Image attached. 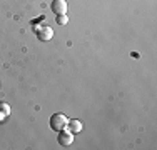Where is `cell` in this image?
Listing matches in <instances>:
<instances>
[{
	"label": "cell",
	"mask_w": 157,
	"mask_h": 150,
	"mask_svg": "<svg viewBox=\"0 0 157 150\" xmlns=\"http://www.w3.org/2000/svg\"><path fill=\"white\" fill-rule=\"evenodd\" d=\"M57 142L62 145V147H69V145L74 142V133L70 132V130H65V129H63V130H60V132H59Z\"/></svg>",
	"instance_id": "3"
},
{
	"label": "cell",
	"mask_w": 157,
	"mask_h": 150,
	"mask_svg": "<svg viewBox=\"0 0 157 150\" xmlns=\"http://www.w3.org/2000/svg\"><path fill=\"white\" fill-rule=\"evenodd\" d=\"M67 129H69L72 133H78L82 130V122L78 118H72V120H69V123H67Z\"/></svg>",
	"instance_id": "5"
},
{
	"label": "cell",
	"mask_w": 157,
	"mask_h": 150,
	"mask_svg": "<svg viewBox=\"0 0 157 150\" xmlns=\"http://www.w3.org/2000/svg\"><path fill=\"white\" fill-rule=\"evenodd\" d=\"M0 110L3 112V115H9L10 114V108H9V105H7V103H0Z\"/></svg>",
	"instance_id": "7"
},
{
	"label": "cell",
	"mask_w": 157,
	"mask_h": 150,
	"mask_svg": "<svg viewBox=\"0 0 157 150\" xmlns=\"http://www.w3.org/2000/svg\"><path fill=\"white\" fill-rule=\"evenodd\" d=\"M35 32H37V37H39L42 42H47V40H50L52 37H54V30H52V27H48V25L35 27Z\"/></svg>",
	"instance_id": "2"
},
{
	"label": "cell",
	"mask_w": 157,
	"mask_h": 150,
	"mask_svg": "<svg viewBox=\"0 0 157 150\" xmlns=\"http://www.w3.org/2000/svg\"><path fill=\"white\" fill-rule=\"evenodd\" d=\"M52 12L55 15H65L67 13V2L65 0H54L52 2Z\"/></svg>",
	"instance_id": "4"
},
{
	"label": "cell",
	"mask_w": 157,
	"mask_h": 150,
	"mask_svg": "<svg viewBox=\"0 0 157 150\" xmlns=\"http://www.w3.org/2000/svg\"><path fill=\"white\" fill-rule=\"evenodd\" d=\"M67 123H69V118L62 114H54L50 117V127L55 132H60V130L67 129Z\"/></svg>",
	"instance_id": "1"
},
{
	"label": "cell",
	"mask_w": 157,
	"mask_h": 150,
	"mask_svg": "<svg viewBox=\"0 0 157 150\" xmlns=\"http://www.w3.org/2000/svg\"><path fill=\"white\" fill-rule=\"evenodd\" d=\"M57 24L59 25H67L69 24V17H67V13L65 15H57Z\"/></svg>",
	"instance_id": "6"
}]
</instances>
